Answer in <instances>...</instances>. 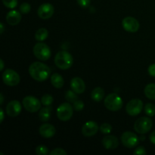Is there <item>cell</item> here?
<instances>
[{
    "label": "cell",
    "mask_w": 155,
    "mask_h": 155,
    "mask_svg": "<svg viewBox=\"0 0 155 155\" xmlns=\"http://www.w3.org/2000/svg\"><path fill=\"white\" fill-rule=\"evenodd\" d=\"M0 63H1V68H0V70H1V71H3V68H4V62H3L2 59L0 60Z\"/></svg>",
    "instance_id": "cell-39"
},
{
    "label": "cell",
    "mask_w": 155,
    "mask_h": 155,
    "mask_svg": "<svg viewBox=\"0 0 155 155\" xmlns=\"http://www.w3.org/2000/svg\"><path fill=\"white\" fill-rule=\"evenodd\" d=\"M148 71L150 76L155 77V64H152L150 65V66L148 67Z\"/></svg>",
    "instance_id": "cell-35"
},
{
    "label": "cell",
    "mask_w": 155,
    "mask_h": 155,
    "mask_svg": "<svg viewBox=\"0 0 155 155\" xmlns=\"http://www.w3.org/2000/svg\"><path fill=\"white\" fill-rule=\"evenodd\" d=\"M121 142L123 145L129 148H133L138 145L139 142V139L137 135L135 134L133 132L127 131L123 133L121 136Z\"/></svg>",
    "instance_id": "cell-9"
},
{
    "label": "cell",
    "mask_w": 155,
    "mask_h": 155,
    "mask_svg": "<svg viewBox=\"0 0 155 155\" xmlns=\"http://www.w3.org/2000/svg\"><path fill=\"white\" fill-rule=\"evenodd\" d=\"M21 15L18 11L12 10L6 15V21L8 24L15 26L21 22Z\"/></svg>",
    "instance_id": "cell-18"
},
{
    "label": "cell",
    "mask_w": 155,
    "mask_h": 155,
    "mask_svg": "<svg viewBox=\"0 0 155 155\" xmlns=\"http://www.w3.org/2000/svg\"><path fill=\"white\" fill-rule=\"evenodd\" d=\"M33 54L35 57L41 61H47L51 57V49L49 47L43 42H38L34 45Z\"/></svg>",
    "instance_id": "cell-4"
},
{
    "label": "cell",
    "mask_w": 155,
    "mask_h": 155,
    "mask_svg": "<svg viewBox=\"0 0 155 155\" xmlns=\"http://www.w3.org/2000/svg\"><path fill=\"white\" fill-rule=\"evenodd\" d=\"M133 154H139V155H145L146 154V151L143 146H139L136 148L133 152Z\"/></svg>",
    "instance_id": "cell-34"
},
{
    "label": "cell",
    "mask_w": 155,
    "mask_h": 155,
    "mask_svg": "<svg viewBox=\"0 0 155 155\" xmlns=\"http://www.w3.org/2000/svg\"><path fill=\"white\" fill-rule=\"evenodd\" d=\"M104 106L111 111H117L123 107V100L117 94H109L104 99Z\"/></svg>",
    "instance_id": "cell-3"
},
{
    "label": "cell",
    "mask_w": 155,
    "mask_h": 155,
    "mask_svg": "<svg viewBox=\"0 0 155 155\" xmlns=\"http://www.w3.org/2000/svg\"><path fill=\"white\" fill-rule=\"evenodd\" d=\"M22 107H21V103L17 100H13L11 101L6 107V113L9 117H15L18 116L21 114Z\"/></svg>",
    "instance_id": "cell-13"
},
{
    "label": "cell",
    "mask_w": 155,
    "mask_h": 155,
    "mask_svg": "<svg viewBox=\"0 0 155 155\" xmlns=\"http://www.w3.org/2000/svg\"><path fill=\"white\" fill-rule=\"evenodd\" d=\"M20 12L23 14H27L30 12V9H31V6L29 3L27 2H24L20 5Z\"/></svg>",
    "instance_id": "cell-30"
},
{
    "label": "cell",
    "mask_w": 155,
    "mask_h": 155,
    "mask_svg": "<svg viewBox=\"0 0 155 155\" xmlns=\"http://www.w3.org/2000/svg\"><path fill=\"white\" fill-rule=\"evenodd\" d=\"M98 124L95 121H88L83 125L82 128V133L83 136L86 137H91L93 136L98 133Z\"/></svg>",
    "instance_id": "cell-14"
},
{
    "label": "cell",
    "mask_w": 155,
    "mask_h": 155,
    "mask_svg": "<svg viewBox=\"0 0 155 155\" xmlns=\"http://www.w3.org/2000/svg\"><path fill=\"white\" fill-rule=\"evenodd\" d=\"M111 125H110L109 124H107V123H104V124H101V126L100 127V131H101V133H104V134H109L111 132Z\"/></svg>",
    "instance_id": "cell-29"
},
{
    "label": "cell",
    "mask_w": 155,
    "mask_h": 155,
    "mask_svg": "<svg viewBox=\"0 0 155 155\" xmlns=\"http://www.w3.org/2000/svg\"><path fill=\"white\" fill-rule=\"evenodd\" d=\"M50 155H67V151H65L64 150L62 149V148H58L52 150L51 152L49 153Z\"/></svg>",
    "instance_id": "cell-32"
},
{
    "label": "cell",
    "mask_w": 155,
    "mask_h": 155,
    "mask_svg": "<svg viewBox=\"0 0 155 155\" xmlns=\"http://www.w3.org/2000/svg\"><path fill=\"white\" fill-rule=\"evenodd\" d=\"M65 98L68 101L71 103H74L76 100H77V93L74 91L71 90H68V92H66L65 93Z\"/></svg>",
    "instance_id": "cell-25"
},
{
    "label": "cell",
    "mask_w": 155,
    "mask_h": 155,
    "mask_svg": "<svg viewBox=\"0 0 155 155\" xmlns=\"http://www.w3.org/2000/svg\"><path fill=\"white\" fill-rule=\"evenodd\" d=\"M54 12V6L50 3H44V4L41 5L37 11L38 16L43 20H46L51 18Z\"/></svg>",
    "instance_id": "cell-12"
},
{
    "label": "cell",
    "mask_w": 155,
    "mask_h": 155,
    "mask_svg": "<svg viewBox=\"0 0 155 155\" xmlns=\"http://www.w3.org/2000/svg\"><path fill=\"white\" fill-rule=\"evenodd\" d=\"M3 30H4V27H3L2 23H1V24H0V33H1V34L3 33Z\"/></svg>",
    "instance_id": "cell-38"
},
{
    "label": "cell",
    "mask_w": 155,
    "mask_h": 155,
    "mask_svg": "<svg viewBox=\"0 0 155 155\" xmlns=\"http://www.w3.org/2000/svg\"><path fill=\"white\" fill-rule=\"evenodd\" d=\"M122 26L124 30L130 33H136L139 30V23L136 18L133 17H127L122 21Z\"/></svg>",
    "instance_id": "cell-11"
},
{
    "label": "cell",
    "mask_w": 155,
    "mask_h": 155,
    "mask_svg": "<svg viewBox=\"0 0 155 155\" xmlns=\"http://www.w3.org/2000/svg\"><path fill=\"white\" fill-rule=\"evenodd\" d=\"M36 153L38 155H46L49 154L48 148L45 145H39L36 148Z\"/></svg>",
    "instance_id": "cell-27"
},
{
    "label": "cell",
    "mask_w": 155,
    "mask_h": 155,
    "mask_svg": "<svg viewBox=\"0 0 155 155\" xmlns=\"http://www.w3.org/2000/svg\"><path fill=\"white\" fill-rule=\"evenodd\" d=\"M73 108L69 103H63L60 104L57 109V116L60 120L68 121L71 119L73 116Z\"/></svg>",
    "instance_id": "cell-6"
},
{
    "label": "cell",
    "mask_w": 155,
    "mask_h": 155,
    "mask_svg": "<svg viewBox=\"0 0 155 155\" xmlns=\"http://www.w3.org/2000/svg\"><path fill=\"white\" fill-rule=\"evenodd\" d=\"M150 141L151 142V143L155 145V130L154 132H152L151 134L150 135Z\"/></svg>",
    "instance_id": "cell-36"
},
{
    "label": "cell",
    "mask_w": 155,
    "mask_h": 155,
    "mask_svg": "<svg viewBox=\"0 0 155 155\" xmlns=\"http://www.w3.org/2000/svg\"><path fill=\"white\" fill-rule=\"evenodd\" d=\"M102 145L106 149L113 150L115 149L119 145V140L114 136H106L102 139Z\"/></svg>",
    "instance_id": "cell-17"
},
{
    "label": "cell",
    "mask_w": 155,
    "mask_h": 155,
    "mask_svg": "<svg viewBox=\"0 0 155 155\" xmlns=\"http://www.w3.org/2000/svg\"><path fill=\"white\" fill-rule=\"evenodd\" d=\"M51 106H46L45 107H42L40 109V111L39 113V118L42 122H46L49 120L51 117Z\"/></svg>",
    "instance_id": "cell-19"
},
{
    "label": "cell",
    "mask_w": 155,
    "mask_h": 155,
    "mask_svg": "<svg viewBox=\"0 0 155 155\" xmlns=\"http://www.w3.org/2000/svg\"><path fill=\"white\" fill-rule=\"evenodd\" d=\"M53 101H54V98L49 94H45L41 98V102L45 106H50L52 104Z\"/></svg>",
    "instance_id": "cell-24"
},
{
    "label": "cell",
    "mask_w": 155,
    "mask_h": 155,
    "mask_svg": "<svg viewBox=\"0 0 155 155\" xmlns=\"http://www.w3.org/2000/svg\"><path fill=\"white\" fill-rule=\"evenodd\" d=\"M77 2L80 7L86 8L89 6L91 0H77Z\"/></svg>",
    "instance_id": "cell-33"
},
{
    "label": "cell",
    "mask_w": 155,
    "mask_h": 155,
    "mask_svg": "<svg viewBox=\"0 0 155 155\" xmlns=\"http://www.w3.org/2000/svg\"><path fill=\"white\" fill-rule=\"evenodd\" d=\"M41 102L34 96H27L23 99V105L27 111L34 113L41 109Z\"/></svg>",
    "instance_id": "cell-8"
},
{
    "label": "cell",
    "mask_w": 155,
    "mask_h": 155,
    "mask_svg": "<svg viewBox=\"0 0 155 155\" xmlns=\"http://www.w3.org/2000/svg\"><path fill=\"white\" fill-rule=\"evenodd\" d=\"M55 128L51 124H45L39 127V134L45 139L52 138L55 134Z\"/></svg>",
    "instance_id": "cell-16"
},
{
    "label": "cell",
    "mask_w": 155,
    "mask_h": 155,
    "mask_svg": "<svg viewBox=\"0 0 155 155\" xmlns=\"http://www.w3.org/2000/svg\"><path fill=\"white\" fill-rule=\"evenodd\" d=\"M145 96L151 100H155V84L154 83H150L148 84L145 88Z\"/></svg>",
    "instance_id": "cell-22"
},
{
    "label": "cell",
    "mask_w": 155,
    "mask_h": 155,
    "mask_svg": "<svg viewBox=\"0 0 155 155\" xmlns=\"http://www.w3.org/2000/svg\"><path fill=\"white\" fill-rule=\"evenodd\" d=\"M48 36V31L45 28H40L36 32L35 39L38 42H42L45 40Z\"/></svg>",
    "instance_id": "cell-23"
},
{
    "label": "cell",
    "mask_w": 155,
    "mask_h": 155,
    "mask_svg": "<svg viewBox=\"0 0 155 155\" xmlns=\"http://www.w3.org/2000/svg\"><path fill=\"white\" fill-rule=\"evenodd\" d=\"M2 2L8 8H15L18 5V0H2Z\"/></svg>",
    "instance_id": "cell-28"
},
{
    "label": "cell",
    "mask_w": 155,
    "mask_h": 155,
    "mask_svg": "<svg viewBox=\"0 0 155 155\" xmlns=\"http://www.w3.org/2000/svg\"><path fill=\"white\" fill-rule=\"evenodd\" d=\"M74 63L73 56L66 51H61L57 53L54 58V64L61 70L69 69Z\"/></svg>",
    "instance_id": "cell-2"
},
{
    "label": "cell",
    "mask_w": 155,
    "mask_h": 155,
    "mask_svg": "<svg viewBox=\"0 0 155 155\" xmlns=\"http://www.w3.org/2000/svg\"><path fill=\"white\" fill-rule=\"evenodd\" d=\"M145 112L148 116L153 117L155 115V105L151 104V103H148L145 105Z\"/></svg>",
    "instance_id": "cell-26"
},
{
    "label": "cell",
    "mask_w": 155,
    "mask_h": 155,
    "mask_svg": "<svg viewBox=\"0 0 155 155\" xmlns=\"http://www.w3.org/2000/svg\"><path fill=\"white\" fill-rule=\"evenodd\" d=\"M142 108H143V102L142 100L135 98L129 101L126 107V110L130 116H136L142 112Z\"/></svg>",
    "instance_id": "cell-10"
},
{
    "label": "cell",
    "mask_w": 155,
    "mask_h": 155,
    "mask_svg": "<svg viewBox=\"0 0 155 155\" xmlns=\"http://www.w3.org/2000/svg\"><path fill=\"white\" fill-rule=\"evenodd\" d=\"M104 96V91L102 88L96 87L92 91L91 93V98L93 101L99 102L103 99Z\"/></svg>",
    "instance_id": "cell-21"
},
{
    "label": "cell",
    "mask_w": 155,
    "mask_h": 155,
    "mask_svg": "<svg viewBox=\"0 0 155 155\" xmlns=\"http://www.w3.org/2000/svg\"><path fill=\"white\" fill-rule=\"evenodd\" d=\"M74 109L77 111H80V110H82L84 107V103L81 101V100H76L74 102Z\"/></svg>",
    "instance_id": "cell-31"
},
{
    "label": "cell",
    "mask_w": 155,
    "mask_h": 155,
    "mask_svg": "<svg viewBox=\"0 0 155 155\" xmlns=\"http://www.w3.org/2000/svg\"><path fill=\"white\" fill-rule=\"evenodd\" d=\"M71 87L74 92L77 94H82L86 89V85L84 81L80 77H74L71 80Z\"/></svg>",
    "instance_id": "cell-15"
},
{
    "label": "cell",
    "mask_w": 155,
    "mask_h": 155,
    "mask_svg": "<svg viewBox=\"0 0 155 155\" xmlns=\"http://www.w3.org/2000/svg\"><path fill=\"white\" fill-rule=\"evenodd\" d=\"M51 83L52 86L56 89H61L64 84V80L61 75L59 74H54L51 77Z\"/></svg>",
    "instance_id": "cell-20"
},
{
    "label": "cell",
    "mask_w": 155,
    "mask_h": 155,
    "mask_svg": "<svg viewBox=\"0 0 155 155\" xmlns=\"http://www.w3.org/2000/svg\"><path fill=\"white\" fill-rule=\"evenodd\" d=\"M50 68L45 64L39 61L33 62L29 68V74L32 78L38 82L45 81L49 77Z\"/></svg>",
    "instance_id": "cell-1"
},
{
    "label": "cell",
    "mask_w": 155,
    "mask_h": 155,
    "mask_svg": "<svg viewBox=\"0 0 155 155\" xmlns=\"http://www.w3.org/2000/svg\"><path fill=\"white\" fill-rule=\"evenodd\" d=\"M20 76L16 71L12 69H7L3 72L2 80L5 84L9 86H17L20 83Z\"/></svg>",
    "instance_id": "cell-7"
},
{
    "label": "cell",
    "mask_w": 155,
    "mask_h": 155,
    "mask_svg": "<svg viewBox=\"0 0 155 155\" xmlns=\"http://www.w3.org/2000/svg\"><path fill=\"white\" fill-rule=\"evenodd\" d=\"M0 98H1V101H0V104H2L3 101H4V98H3V95H2V94H0Z\"/></svg>",
    "instance_id": "cell-40"
},
{
    "label": "cell",
    "mask_w": 155,
    "mask_h": 155,
    "mask_svg": "<svg viewBox=\"0 0 155 155\" xmlns=\"http://www.w3.org/2000/svg\"><path fill=\"white\" fill-rule=\"evenodd\" d=\"M152 125L153 122L151 119L147 117H142L136 121L134 124V129L138 133L145 134L151 130Z\"/></svg>",
    "instance_id": "cell-5"
},
{
    "label": "cell",
    "mask_w": 155,
    "mask_h": 155,
    "mask_svg": "<svg viewBox=\"0 0 155 155\" xmlns=\"http://www.w3.org/2000/svg\"><path fill=\"white\" fill-rule=\"evenodd\" d=\"M4 120V112H3L2 108L0 109V123H2Z\"/></svg>",
    "instance_id": "cell-37"
}]
</instances>
